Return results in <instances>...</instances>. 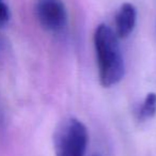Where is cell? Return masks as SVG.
Listing matches in <instances>:
<instances>
[{
    "label": "cell",
    "mask_w": 156,
    "mask_h": 156,
    "mask_svg": "<svg viewBox=\"0 0 156 156\" xmlns=\"http://www.w3.org/2000/svg\"><path fill=\"white\" fill-rule=\"evenodd\" d=\"M139 121H147L156 115V93H147L142 102V105L139 107L138 111Z\"/></svg>",
    "instance_id": "obj_5"
},
{
    "label": "cell",
    "mask_w": 156,
    "mask_h": 156,
    "mask_svg": "<svg viewBox=\"0 0 156 156\" xmlns=\"http://www.w3.org/2000/svg\"><path fill=\"white\" fill-rule=\"evenodd\" d=\"M137 22V10L134 5L125 2L115 14V34L119 39H126L134 31Z\"/></svg>",
    "instance_id": "obj_4"
},
{
    "label": "cell",
    "mask_w": 156,
    "mask_h": 156,
    "mask_svg": "<svg viewBox=\"0 0 156 156\" xmlns=\"http://www.w3.org/2000/svg\"><path fill=\"white\" fill-rule=\"evenodd\" d=\"M10 20V10L5 0H0V26L5 25Z\"/></svg>",
    "instance_id": "obj_6"
},
{
    "label": "cell",
    "mask_w": 156,
    "mask_h": 156,
    "mask_svg": "<svg viewBox=\"0 0 156 156\" xmlns=\"http://www.w3.org/2000/svg\"><path fill=\"white\" fill-rule=\"evenodd\" d=\"M35 15L40 25L49 32H60L67 24V11L62 0H37Z\"/></svg>",
    "instance_id": "obj_3"
},
{
    "label": "cell",
    "mask_w": 156,
    "mask_h": 156,
    "mask_svg": "<svg viewBox=\"0 0 156 156\" xmlns=\"http://www.w3.org/2000/svg\"><path fill=\"white\" fill-rule=\"evenodd\" d=\"M88 141V129L83 122L75 118L65 119L55 133V154L56 156H85Z\"/></svg>",
    "instance_id": "obj_2"
},
{
    "label": "cell",
    "mask_w": 156,
    "mask_h": 156,
    "mask_svg": "<svg viewBox=\"0 0 156 156\" xmlns=\"http://www.w3.org/2000/svg\"><path fill=\"white\" fill-rule=\"evenodd\" d=\"M93 42L101 85L105 88L118 85L125 74L119 37L110 27L101 24L94 31Z\"/></svg>",
    "instance_id": "obj_1"
},
{
    "label": "cell",
    "mask_w": 156,
    "mask_h": 156,
    "mask_svg": "<svg viewBox=\"0 0 156 156\" xmlns=\"http://www.w3.org/2000/svg\"><path fill=\"white\" fill-rule=\"evenodd\" d=\"M94 156H98V155H94Z\"/></svg>",
    "instance_id": "obj_7"
}]
</instances>
